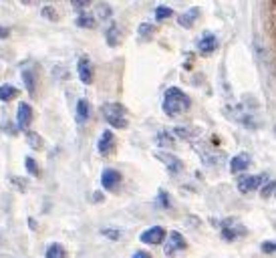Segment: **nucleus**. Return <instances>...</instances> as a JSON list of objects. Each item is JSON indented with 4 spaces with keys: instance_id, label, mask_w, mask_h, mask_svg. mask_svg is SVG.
Masks as SVG:
<instances>
[{
    "instance_id": "obj_1",
    "label": "nucleus",
    "mask_w": 276,
    "mask_h": 258,
    "mask_svg": "<svg viewBox=\"0 0 276 258\" xmlns=\"http://www.w3.org/2000/svg\"><path fill=\"white\" fill-rule=\"evenodd\" d=\"M192 107V99H189L182 89L178 87H169L163 95V111L174 117V115H180L184 111H187Z\"/></svg>"
},
{
    "instance_id": "obj_2",
    "label": "nucleus",
    "mask_w": 276,
    "mask_h": 258,
    "mask_svg": "<svg viewBox=\"0 0 276 258\" xmlns=\"http://www.w3.org/2000/svg\"><path fill=\"white\" fill-rule=\"evenodd\" d=\"M103 117L111 127L125 129L127 127V111L121 103H107L103 105Z\"/></svg>"
},
{
    "instance_id": "obj_3",
    "label": "nucleus",
    "mask_w": 276,
    "mask_h": 258,
    "mask_svg": "<svg viewBox=\"0 0 276 258\" xmlns=\"http://www.w3.org/2000/svg\"><path fill=\"white\" fill-rule=\"evenodd\" d=\"M165 238H167V240L163 242V252H165L167 256H172V254H176V252H180V250L185 248V238H184V236H182L178 230L169 232Z\"/></svg>"
},
{
    "instance_id": "obj_4",
    "label": "nucleus",
    "mask_w": 276,
    "mask_h": 258,
    "mask_svg": "<svg viewBox=\"0 0 276 258\" xmlns=\"http://www.w3.org/2000/svg\"><path fill=\"white\" fill-rule=\"evenodd\" d=\"M240 234H246L244 226H240V224H238L234 218H228V220H224V224H222V236H224V240L232 242V240H236Z\"/></svg>"
},
{
    "instance_id": "obj_5",
    "label": "nucleus",
    "mask_w": 276,
    "mask_h": 258,
    "mask_svg": "<svg viewBox=\"0 0 276 258\" xmlns=\"http://www.w3.org/2000/svg\"><path fill=\"white\" fill-rule=\"evenodd\" d=\"M165 236H167V234H165V230H163L161 226H153V228H147V230L141 234V242L155 246V244L165 242Z\"/></svg>"
},
{
    "instance_id": "obj_6",
    "label": "nucleus",
    "mask_w": 276,
    "mask_h": 258,
    "mask_svg": "<svg viewBox=\"0 0 276 258\" xmlns=\"http://www.w3.org/2000/svg\"><path fill=\"white\" fill-rule=\"evenodd\" d=\"M264 182H266V176H264V174H262V176H242V178L238 180V190L244 192V194H248V192L258 190Z\"/></svg>"
},
{
    "instance_id": "obj_7",
    "label": "nucleus",
    "mask_w": 276,
    "mask_h": 258,
    "mask_svg": "<svg viewBox=\"0 0 276 258\" xmlns=\"http://www.w3.org/2000/svg\"><path fill=\"white\" fill-rule=\"evenodd\" d=\"M155 158L167 167V171L169 174H178V171H182L184 169V163L176 158V156H172V154H167V152H155Z\"/></svg>"
},
{
    "instance_id": "obj_8",
    "label": "nucleus",
    "mask_w": 276,
    "mask_h": 258,
    "mask_svg": "<svg viewBox=\"0 0 276 258\" xmlns=\"http://www.w3.org/2000/svg\"><path fill=\"white\" fill-rule=\"evenodd\" d=\"M16 123H18V129H29V125L32 123V107L29 103H20L18 105Z\"/></svg>"
},
{
    "instance_id": "obj_9",
    "label": "nucleus",
    "mask_w": 276,
    "mask_h": 258,
    "mask_svg": "<svg viewBox=\"0 0 276 258\" xmlns=\"http://www.w3.org/2000/svg\"><path fill=\"white\" fill-rule=\"evenodd\" d=\"M77 71H79V79L85 83V85H91L93 83V64L87 57H81L79 63H77Z\"/></svg>"
},
{
    "instance_id": "obj_10",
    "label": "nucleus",
    "mask_w": 276,
    "mask_h": 258,
    "mask_svg": "<svg viewBox=\"0 0 276 258\" xmlns=\"http://www.w3.org/2000/svg\"><path fill=\"white\" fill-rule=\"evenodd\" d=\"M101 184H103V188H105V190H117V188H119V184H121V174H119L117 169H111V167L103 169Z\"/></svg>"
},
{
    "instance_id": "obj_11",
    "label": "nucleus",
    "mask_w": 276,
    "mask_h": 258,
    "mask_svg": "<svg viewBox=\"0 0 276 258\" xmlns=\"http://www.w3.org/2000/svg\"><path fill=\"white\" fill-rule=\"evenodd\" d=\"M113 147H115V137H113V133L107 129V131L101 133V137L97 141V149H99L101 156H109L113 152Z\"/></svg>"
},
{
    "instance_id": "obj_12",
    "label": "nucleus",
    "mask_w": 276,
    "mask_h": 258,
    "mask_svg": "<svg viewBox=\"0 0 276 258\" xmlns=\"http://www.w3.org/2000/svg\"><path fill=\"white\" fill-rule=\"evenodd\" d=\"M216 47H218V38H216L214 34H210V32L202 34V38H200V42H198V49H200V53H202L204 57L212 55V53L216 51Z\"/></svg>"
},
{
    "instance_id": "obj_13",
    "label": "nucleus",
    "mask_w": 276,
    "mask_h": 258,
    "mask_svg": "<svg viewBox=\"0 0 276 258\" xmlns=\"http://www.w3.org/2000/svg\"><path fill=\"white\" fill-rule=\"evenodd\" d=\"M250 167V156L248 154H238L234 160L230 161V171L232 174H242Z\"/></svg>"
},
{
    "instance_id": "obj_14",
    "label": "nucleus",
    "mask_w": 276,
    "mask_h": 258,
    "mask_svg": "<svg viewBox=\"0 0 276 258\" xmlns=\"http://www.w3.org/2000/svg\"><path fill=\"white\" fill-rule=\"evenodd\" d=\"M198 14H200V8H189V10H185L184 14L178 16V25H182V27H185V29H192L194 23L198 20Z\"/></svg>"
},
{
    "instance_id": "obj_15",
    "label": "nucleus",
    "mask_w": 276,
    "mask_h": 258,
    "mask_svg": "<svg viewBox=\"0 0 276 258\" xmlns=\"http://www.w3.org/2000/svg\"><path fill=\"white\" fill-rule=\"evenodd\" d=\"M89 113H91V105L87 99H79L77 103V123H85L89 119Z\"/></svg>"
},
{
    "instance_id": "obj_16",
    "label": "nucleus",
    "mask_w": 276,
    "mask_h": 258,
    "mask_svg": "<svg viewBox=\"0 0 276 258\" xmlns=\"http://www.w3.org/2000/svg\"><path fill=\"white\" fill-rule=\"evenodd\" d=\"M105 38H107V45L109 47H117L119 42H121V34H119V27L113 23L109 29H107V32H105Z\"/></svg>"
},
{
    "instance_id": "obj_17",
    "label": "nucleus",
    "mask_w": 276,
    "mask_h": 258,
    "mask_svg": "<svg viewBox=\"0 0 276 258\" xmlns=\"http://www.w3.org/2000/svg\"><path fill=\"white\" fill-rule=\"evenodd\" d=\"M23 81H25V85H27L29 95H34V93H36V79H34V73H32L31 69H25V71H23Z\"/></svg>"
},
{
    "instance_id": "obj_18",
    "label": "nucleus",
    "mask_w": 276,
    "mask_h": 258,
    "mask_svg": "<svg viewBox=\"0 0 276 258\" xmlns=\"http://www.w3.org/2000/svg\"><path fill=\"white\" fill-rule=\"evenodd\" d=\"M77 27H81V29H95V25H97V20H95V16L93 14H79L77 16Z\"/></svg>"
},
{
    "instance_id": "obj_19",
    "label": "nucleus",
    "mask_w": 276,
    "mask_h": 258,
    "mask_svg": "<svg viewBox=\"0 0 276 258\" xmlns=\"http://www.w3.org/2000/svg\"><path fill=\"white\" fill-rule=\"evenodd\" d=\"M18 95V89L12 85H0V101H12Z\"/></svg>"
},
{
    "instance_id": "obj_20",
    "label": "nucleus",
    "mask_w": 276,
    "mask_h": 258,
    "mask_svg": "<svg viewBox=\"0 0 276 258\" xmlns=\"http://www.w3.org/2000/svg\"><path fill=\"white\" fill-rule=\"evenodd\" d=\"M65 256H67L65 248H62L61 244H57V242L47 248V258H65Z\"/></svg>"
},
{
    "instance_id": "obj_21",
    "label": "nucleus",
    "mask_w": 276,
    "mask_h": 258,
    "mask_svg": "<svg viewBox=\"0 0 276 258\" xmlns=\"http://www.w3.org/2000/svg\"><path fill=\"white\" fill-rule=\"evenodd\" d=\"M27 141L32 149H42V137L34 131H27Z\"/></svg>"
},
{
    "instance_id": "obj_22",
    "label": "nucleus",
    "mask_w": 276,
    "mask_h": 258,
    "mask_svg": "<svg viewBox=\"0 0 276 258\" xmlns=\"http://www.w3.org/2000/svg\"><path fill=\"white\" fill-rule=\"evenodd\" d=\"M111 14H113V10H111V6L109 4H97V16H99V20H107V18H111Z\"/></svg>"
},
{
    "instance_id": "obj_23",
    "label": "nucleus",
    "mask_w": 276,
    "mask_h": 258,
    "mask_svg": "<svg viewBox=\"0 0 276 258\" xmlns=\"http://www.w3.org/2000/svg\"><path fill=\"white\" fill-rule=\"evenodd\" d=\"M25 165H27V171H29L31 176H34V178L40 176V167L36 165V161L32 158H25Z\"/></svg>"
},
{
    "instance_id": "obj_24",
    "label": "nucleus",
    "mask_w": 276,
    "mask_h": 258,
    "mask_svg": "<svg viewBox=\"0 0 276 258\" xmlns=\"http://www.w3.org/2000/svg\"><path fill=\"white\" fill-rule=\"evenodd\" d=\"M174 10L172 8H167V6H157L155 8V18L157 20H167V18H172Z\"/></svg>"
},
{
    "instance_id": "obj_25",
    "label": "nucleus",
    "mask_w": 276,
    "mask_h": 258,
    "mask_svg": "<svg viewBox=\"0 0 276 258\" xmlns=\"http://www.w3.org/2000/svg\"><path fill=\"white\" fill-rule=\"evenodd\" d=\"M155 139H157V145H165V147H167V145H174V137L169 135L167 131H159Z\"/></svg>"
},
{
    "instance_id": "obj_26",
    "label": "nucleus",
    "mask_w": 276,
    "mask_h": 258,
    "mask_svg": "<svg viewBox=\"0 0 276 258\" xmlns=\"http://www.w3.org/2000/svg\"><path fill=\"white\" fill-rule=\"evenodd\" d=\"M139 36L152 38V36H153V27H152L150 23H143V25H139Z\"/></svg>"
},
{
    "instance_id": "obj_27",
    "label": "nucleus",
    "mask_w": 276,
    "mask_h": 258,
    "mask_svg": "<svg viewBox=\"0 0 276 258\" xmlns=\"http://www.w3.org/2000/svg\"><path fill=\"white\" fill-rule=\"evenodd\" d=\"M101 234L107 236L109 240H119V238H121V230H115V228H113V230H111V228H103Z\"/></svg>"
},
{
    "instance_id": "obj_28",
    "label": "nucleus",
    "mask_w": 276,
    "mask_h": 258,
    "mask_svg": "<svg viewBox=\"0 0 276 258\" xmlns=\"http://www.w3.org/2000/svg\"><path fill=\"white\" fill-rule=\"evenodd\" d=\"M174 133L180 135V137H194V135H196L194 129H187V127H176Z\"/></svg>"
},
{
    "instance_id": "obj_29",
    "label": "nucleus",
    "mask_w": 276,
    "mask_h": 258,
    "mask_svg": "<svg viewBox=\"0 0 276 258\" xmlns=\"http://www.w3.org/2000/svg\"><path fill=\"white\" fill-rule=\"evenodd\" d=\"M276 194V182H268L264 188H262V196L264 198H270V196H274Z\"/></svg>"
},
{
    "instance_id": "obj_30",
    "label": "nucleus",
    "mask_w": 276,
    "mask_h": 258,
    "mask_svg": "<svg viewBox=\"0 0 276 258\" xmlns=\"http://www.w3.org/2000/svg\"><path fill=\"white\" fill-rule=\"evenodd\" d=\"M42 16L45 18H49V20H59V16H57V10L53 8V6H42Z\"/></svg>"
},
{
    "instance_id": "obj_31",
    "label": "nucleus",
    "mask_w": 276,
    "mask_h": 258,
    "mask_svg": "<svg viewBox=\"0 0 276 258\" xmlns=\"http://www.w3.org/2000/svg\"><path fill=\"white\" fill-rule=\"evenodd\" d=\"M157 202H159V206H163V208H169V196H167V192H159V196H157Z\"/></svg>"
},
{
    "instance_id": "obj_32",
    "label": "nucleus",
    "mask_w": 276,
    "mask_h": 258,
    "mask_svg": "<svg viewBox=\"0 0 276 258\" xmlns=\"http://www.w3.org/2000/svg\"><path fill=\"white\" fill-rule=\"evenodd\" d=\"M262 250L264 252H276V242H264L262 244Z\"/></svg>"
},
{
    "instance_id": "obj_33",
    "label": "nucleus",
    "mask_w": 276,
    "mask_h": 258,
    "mask_svg": "<svg viewBox=\"0 0 276 258\" xmlns=\"http://www.w3.org/2000/svg\"><path fill=\"white\" fill-rule=\"evenodd\" d=\"M87 6H89V2H73V8H77V10H83Z\"/></svg>"
},
{
    "instance_id": "obj_34",
    "label": "nucleus",
    "mask_w": 276,
    "mask_h": 258,
    "mask_svg": "<svg viewBox=\"0 0 276 258\" xmlns=\"http://www.w3.org/2000/svg\"><path fill=\"white\" fill-rule=\"evenodd\" d=\"M131 258H152V254H147V252H135Z\"/></svg>"
},
{
    "instance_id": "obj_35",
    "label": "nucleus",
    "mask_w": 276,
    "mask_h": 258,
    "mask_svg": "<svg viewBox=\"0 0 276 258\" xmlns=\"http://www.w3.org/2000/svg\"><path fill=\"white\" fill-rule=\"evenodd\" d=\"M10 34V31L8 29H4V27H0V38H6Z\"/></svg>"
},
{
    "instance_id": "obj_36",
    "label": "nucleus",
    "mask_w": 276,
    "mask_h": 258,
    "mask_svg": "<svg viewBox=\"0 0 276 258\" xmlns=\"http://www.w3.org/2000/svg\"><path fill=\"white\" fill-rule=\"evenodd\" d=\"M93 200H97V202H101V200H103V196H101V194H95V196H93Z\"/></svg>"
},
{
    "instance_id": "obj_37",
    "label": "nucleus",
    "mask_w": 276,
    "mask_h": 258,
    "mask_svg": "<svg viewBox=\"0 0 276 258\" xmlns=\"http://www.w3.org/2000/svg\"><path fill=\"white\" fill-rule=\"evenodd\" d=\"M29 224H31V228H32V230H34V228H36V222H34V220H32V218H31V220H29Z\"/></svg>"
}]
</instances>
